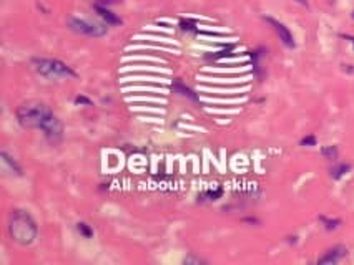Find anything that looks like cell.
<instances>
[{"instance_id":"ffe728a7","label":"cell","mask_w":354,"mask_h":265,"mask_svg":"<svg viewBox=\"0 0 354 265\" xmlns=\"http://www.w3.org/2000/svg\"><path fill=\"white\" fill-rule=\"evenodd\" d=\"M352 17H354V12H352Z\"/></svg>"},{"instance_id":"ac0fdd59","label":"cell","mask_w":354,"mask_h":265,"mask_svg":"<svg viewBox=\"0 0 354 265\" xmlns=\"http://www.w3.org/2000/svg\"><path fill=\"white\" fill-rule=\"evenodd\" d=\"M294 2H298V4H301V5H306V7H308V2H306V0H294Z\"/></svg>"},{"instance_id":"6da1fadb","label":"cell","mask_w":354,"mask_h":265,"mask_svg":"<svg viewBox=\"0 0 354 265\" xmlns=\"http://www.w3.org/2000/svg\"><path fill=\"white\" fill-rule=\"evenodd\" d=\"M17 121L22 128L40 129L50 143H59L63 138V124L59 116L40 102H25L15 111Z\"/></svg>"},{"instance_id":"e0dca14e","label":"cell","mask_w":354,"mask_h":265,"mask_svg":"<svg viewBox=\"0 0 354 265\" xmlns=\"http://www.w3.org/2000/svg\"><path fill=\"white\" fill-rule=\"evenodd\" d=\"M185 263H203V260H201V258H197V257H186Z\"/></svg>"},{"instance_id":"9c48e42d","label":"cell","mask_w":354,"mask_h":265,"mask_svg":"<svg viewBox=\"0 0 354 265\" xmlns=\"http://www.w3.org/2000/svg\"><path fill=\"white\" fill-rule=\"evenodd\" d=\"M173 90L176 91V93H180L181 96H186V98H189V100H198V94H195L192 90H189L188 86H185L181 83V81H178L176 80L175 83H173Z\"/></svg>"},{"instance_id":"ba28073f","label":"cell","mask_w":354,"mask_h":265,"mask_svg":"<svg viewBox=\"0 0 354 265\" xmlns=\"http://www.w3.org/2000/svg\"><path fill=\"white\" fill-rule=\"evenodd\" d=\"M95 10H97V14L106 22V25H118V23H122V20H120V18L115 14H113V12H110L108 9H105V7H102V5H95Z\"/></svg>"},{"instance_id":"4fadbf2b","label":"cell","mask_w":354,"mask_h":265,"mask_svg":"<svg viewBox=\"0 0 354 265\" xmlns=\"http://www.w3.org/2000/svg\"><path fill=\"white\" fill-rule=\"evenodd\" d=\"M319 219H321V222H324V227H326L328 230L336 229V227L341 224L339 219H326V217H319Z\"/></svg>"},{"instance_id":"d6986e66","label":"cell","mask_w":354,"mask_h":265,"mask_svg":"<svg viewBox=\"0 0 354 265\" xmlns=\"http://www.w3.org/2000/svg\"><path fill=\"white\" fill-rule=\"evenodd\" d=\"M351 42H352V45H354V39H351Z\"/></svg>"},{"instance_id":"2e32d148","label":"cell","mask_w":354,"mask_h":265,"mask_svg":"<svg viewBox=\"0 0 354 265\" xmlns=\"http://www.w3.org/2000/svg\"><path fill=\"white\" fill-rule=\"evenodd\" d=\"M221 194H223V191H221V189H216V191H210L206 195H208V197H210V199H213V201H214V199H218Z\"/></svg>"},{"instance_id":"5b68a950","label":"cell","mask_w":354,"mask_h":265,"mask_svg":"<svg viewBox=\"0 0 354 265\" xmlns=\"http://www.w3.org/2000/svg\"><path fill=\"white\" fill-rule=\"evenodd\" d=\"M264 20H266L271 25V27L275 28V31L278 34V37H280V40L284 43V45L289 47V48H294L296 47L294 39H293L291 31L288 30V27H284L281 22H278V20H275V18H271V17H264Z\"/></svg>"},{"instance_id":"3957f363","label":"cell","mask_w":354,"mask_h":265,"mask_svg":"<svg viewBox=\"0 0 354 265\" xmlns=\"http://www.w3.org/2000/svg\"><path fill=\"white\" fill-rule=\"evenodd\" d=\"M32 67L34 70L45 77L48 80H60V78H75V73L67 63L60 60H52V58H34L32 60Z\"/></svg>"},{"instance_id":"8fae6325","label":"cell","mask_w":354,"mask_h":265,"mask_svg":"<svg viewBox=\"0 0 354 265\" xmlns=\"http://www.w3.org/2000/svg\"><path fill=\"white\" fill-rule=\"evenodd\" d=\"M321 154H323L326 159H336L338 157V148L336 146H328V148H323L321 149Z\"/></svg>"},{"instance_id":"5bb4252c","label":"cell","mask_w":354,"mask_h":265,"mask_svg":"<svg viewBox=\"0 0 354 265\" xmlns=\"http://www.w3.org/2000/svg\"><path fill=\"white\" fill-rule=\"evenodd\" d=\"M316 144V138L314 136H306L301 140V146H314Z\"/></svg>"},{"instance_id":"9a60e30c","label":"cell","mask_w":354,"mask_h":265,"mask_svg":"<svg viewBox=\"0 0 354 265\" xmlns=\"http://www.w3.org/2000/svg\"><path fill=\"white\" fill-rule=\"evenodd\" d=\"M75 103L77 105H87V106H92V102L88 98H85V96H77L75 98Z\"/></svg>"},{"instance_id":"30bf717a","label":"cell","mask_w":354,"mask_h":265,"mask_svg":"<svg viewBox=\"0 0 354 265\" xmlns=\"http://www.w3.org/2000/svg\"><path fill=\"white\" fill-rule=\"evenodd\" d=\"M349 169H351L349 164H339V166H334L331 169V176L334 179H339V178H343V176L349 171Z\"/></svg>"},{"instance_id":"277c9868","label":"cell","mask_w":354,"mask_h":265,"mask_svg":"<svg viewBox=\"0 0 354 265\" xmlns=\"http://www.w3.org/2000/svg\"><path fill=\"white\" fill-rule=\"evenodd\" d=\"M68 27H70V30L77 31V34L87 35V37H103L106 35V31H108V28H106L105 25L92 23V22L84 20V18H77V17L68 18Z\"/></svg>"},{"instance_id":"52a82bcc","label":"cell","mask_w":354,"mask_h":265,"mask_svg":"<svg viewBox=\"0 0 354 265\" xmlns=\"http://www.w3.org/2000/svg\"><path fill=\"white\" fill-rule=\"evenodd\" d=\"M0 157H2V164H4V171H7V169H10L12 174L15 176H22V168L18 166V164L12 159V157L5 153V151H2V154H0Z\"/></svg>"},{"instance_id":"7a4b0ae2","label":"cell","mask_w":354,"mask_h":265,"mask_svg":"<svg viewBox=\"0 0 354 265\" xmlns=\"http://www.w3.org/2000/svg\"><path fill=\"white\" fill-rule=\"evenodd\" d=\"M39 227H37L34 217L25 211H12L9 216V234L12 241L20 245H30L35 241Z\"/></svg>"},{"instance_id":"7c38bea8","label":"cell","mask_w":354,"mask_h":265,"mask_svg":"<svg viewBox=\"0 0 354 265\" xmlns=\"http://www.w3.org/2000/svg\"><path fill=\"white\" fill-rule=\"evenodd\" d=\"M77 229H78V232L84 237H87V239H90L92 236H93V230L90 229V225H87L85 222H80V224H77Z\"/></svg>"},{"instance_id":"8992f818","label":"cell","mask_w":354,"mask_h":265,"mask_svg":"<svg viewBox=\"0 0 354 265\" xmlns=\"http://www.w3.org/2000/svg\"><path fill=\"white\" fill-rule=\"evenodd\" d=\"M344 255H346V247H343V245H336V247H333L331 250H328L326 255L321 257L318 260V263H336Z\"/></svg>"}]
</instances>
